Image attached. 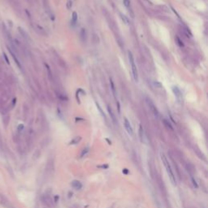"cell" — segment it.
<instances>
[{"instance_id": "19", "label": "cell", "mask_w": 208, "mask_h": 208, "mask_svg": "<svg viewBox=\"0 0 208 208\" xmlns=\"http://www.w3.org/2000/svg\"><path fill=\"white\" fill-rule=\"evenodd\" d=\"M123 3H124V5L128 9L130 8V1H129V0H124Z\"/></svg>"}, {"instance_id": "23", "label": "cell", "mask_w": 208, "mask_h": 208, "mask_svg": "<svg viewBox=\"0 0 208 208\" xmlns=\"http://www.w3.org/2000/svg\"><path fill=\"white\" fill-rule=\"evenodd\" d=\"M45 66H46V67L47 71H48V74H49V76H50V77H51V69H50V67H49V65L47 64V63H45Z\"/></svg>"}, {"instance_id": "11", "label": "cell", "mask_w": 208, "mask_h": 208, "mask_svg": "<svg viewBox=\"0 0 208 208\" xmlns=\"http://www.w3.org/2000/svg\"><path fill=\"white\" fill-rule=\"evenodd\" d=\"M139 137H140V141L141 142L144 141V129L141 125H140L139 127Z\"/></svg>"}, {"instance_id": "27", "label": "cell", "mask_w": 208, "mask_h": 208, "mask_svg": "<svg viewBox=\"0 0 208 208\" xmlns=\"http://www.w3.org/2000/svg\"><path fill=\"white\" fill-rule=\"evenodd\" d=\"M122 172H123V173H124V174H125V175H128V174H129V170H128L127 168H124Z\"/></svg>"}, {"instance_id": "28", "label": "cell", "mask_w": 208, "mask_h": 208, "mask_svg": "<svg viewBox=\"0 0 208 208\" xmlns=\"http://www.w3.org/2000/svg\"><path fill=\"white\" fill-rule=\"evenodd\" d=\"M116 104H117V107H118V112H119V113H120V106H119V102H116Z\"/></svg>"}, {"instance_id": "20", "label": "cell", "mask_w": 208, "mask_h": 208, "mask_svg": "<svg viewBox=\"0 0 208 208\" xmlns=\"http://www.w3.org/2000/svg\"><path fill=\"white\" fill-rule=\"evenodd\" d=\"M81 38H82V39H85V36H86V34H85V28H82L81 29Z\"/></svg>"}, {"instance_id": "1", "label": "cell", "mask_w": 208, "mask_h": 208, "mask_svg": "<svg viewBox=\"0 0 208 208\" xmlns=\"http://www.w3.org/2000/svg\"><path fill=\"white\" fill-rule=\"evenodd\" d=\"M161 158H162L163 162V164H164V166H165L166 169H167V172H168V175H169L171 181H172V183L173 184V185H176V179H175L174 174H173V172H172V168H171L169 163H168V159H167V158L165 157V155H164L163 154H161Z\"/></svg>"}, {"instance_id": "26", "label": "cell", "mask_w": 208, "mask_h": 208, "mask_svg": "<svg viewBox=\"0 0 208 208\" xmlns=\"http://www.w3.org/2000/svg\"><path fill=\"white\" fill-rule=\"evenodd\" d=\"M23 129H24V125L22 124H19V126H18V130L20 132V131L23 130Z\"/></svg>"}, {"instance_id": "21", "label": "cell", "mask_w": 208, "mask_h": 208, "mask_svg": "<svg viewBox=\"0 0 208 208\" xmlns=\"http://www.w3.org/2000/svg\"><path fill=\"white\" fill-rule=\"evenodd\" d=\"M72 6H73V2H72L71 0H68V1H67V9H71Z\"/></svg>"}, {"instance_id": "14", "label": "cell", "mask_w": 208, "mask_h": 208, "mask_svg": "<svg viewBox=\"0 0 208 208\" xmlns=\"http://www.w3.org/2000/svg\"><path fill=\"white\" fill-rule=\"evenodd\" d=\"M95 104H96V107H97V108H98V110L99 111V112L101 113V115H102V117H104V118H106V116H105L104 112H102V108H101L100 105L98 104V102H95Z\"/></svg>"}, {"instance_id": "31", "label": "cell", "mask_w": 208, "mask_h": 208, "mask_svg": "<svg viewBox=\"0 0 208 208\" xmlns=\"http://www.w3.org/2000/svg\"><path fill=\"white\" fill-rule=\"evenodd\" d=\"M106 141H107L109 145H111V144H112V141H109V139H108V138H106Z\"/></svg>"}, {"instance_id": "2", "label": "cell", "mask_w": 208, "mask_h": 208, "mask_svg": "<svg viewBox=\"0 0 208 208\" xmlns=\"http://www.w3.org/2000/svg\"><path fill=\"white\" fill-rule=\"evenodd\" d=\"M172 91H173L175 96H176V98H177L178 102L180 103V102H182V100H183V97H182V93H181L180 89H179L177 86H173V87H172Z\"/></svg>"}, {"instance_id": "30", "label": "cell", "mask_w": 208, "mask_h": 208, "mask_svg": "<svg viewBox=\"0 0 208 208\" xmlns=\"http://www.w3.org/2000/svg\"><path fill=\"white\" fill-rule=\"evenodd\" d=\"M16 98H14V99H13V102H12V107H14V106H15V104H16Z\"/></svg>"}, {"instance_id": "13", "label": "cell", "mask_w": 208, "mask_h": 208, "mask_svg": "<svg viewBox=\"0 0 208 208\" xmlns=\"http://www.w3.org/2000/svg\"><path fill=\"white\" fill-rule=\"evenodd\" d=\"M120 18H121V20H122V21L124 22V23L126 24H129V19L127 18L126 16H124V14L120 13Z\"/></svg>"}, {"instance_id": "15", "label": "cell", "mask_w": 208, "mask_h": 208, "mask_svg": "<svg viewBox=\"0 0 208 208\" xmlns=\"http://www.w3.org/2000/svg\"><path fill=\"white\" fill-rule=\"evenodd\" d=\"M176 43H177V44H178V46H180V47H183V46H184V43H183V42L180 40V38H179L178 36H176Z\"/></svg>"}, {"instance_id": "9", "label": "cell", "mask_w": 208, "mask_h": 208, "mask_svg": "<svg viewBox=\"0 0 208 208\" xmlns=\"http://www.w3.org/2000/svg\"><path fill=\"white\" fill-rule=\"evenodd\" d=\"M110 85H111V89H112V94H113V96H114L115 98H116V87H115V84L113 82L112 79L111 78L110 79Z\"/></svg>"}, {"instance_id": "7", "label": "cell", "mask_w": 208, "mask_h": 208, "mask_svg": "<svg viewBox=\"0 0 208 208\" xmlns=\"http://www.w3.org/2000/svg\"><path fill=\"white\" fill-rule=\"evenodd\" d=\"M107 111H108V113H109V115H110L111 118H112V119L113 123H114L115 124H116V123H117V122H116V116H115V114H114V113H113L112 109L111 108V107H110V106H107Z\"/></svg>"}, {"instance_id": "18", "label": "cell", "mask_w": 208, "mask_h": 208, "mask_svg": "<svg viewBox=\"0 0 208 208\" xmlns=\"http://www.w3.org/2000/svg\"><path fill=\"white\" fill-rule=\"evenodd\" d=\"M81 137H76V138H74L73 140H72V141L71 142H70V144H77V143H78L80 141H81Z\"/></svg>"}, {"instance_id": "3", "label": "cell", "mask_w": 208, "mask_h": 208, "mask_svg": "<svg viewBox=\"0 0 208 208\" xmlns=\"http://www.w3.org/2000/svg\"><path fill=\"white\" fill-rule=\"evenodd\" d=\"M7 50H8V51H9L10 55H11L12 59H14V61H15L16 64L17 65V67H19V68H20V70H22V65H21V63H20V60H19V59H18V58H17V57H16V54H15V53H14V51H12L11 49L10 48L9 46H7Z\"/></svg>"}, {"instance_id": "5", "label": "cell", "mask_w": 208, "mask_h": 208, "mask_svg": "<svg viewBox=\"0 0 208 208\" xmlns=\"http://www.w3.org/2000/svg\"><path fill=\"white\" fill-rule=\"evenodd\" d=\"M124 127H125V129H126V131L128 132V133H129L130 136H133V128H132L130 123H129V119H128L127 118H124Z\"/></svg>"}, {"instance_id": "4", "label": "cell", "mask_w": 208, "mask_h": 208, "mask_svg": "<svg viewBox=\"0 0 208 208\" xmlns=\"http://www.w3.org/2000/svg\"><path fill=\"white\" fill-rule=\"evenodd\" d=\"M146 102H147V103L149 104L150 107V109H151L152 112H153L154 115L158 118V112L157 109H156V107H155V106H154V104L153 103V102H152V101L150 100V98H146Z\"/></svg>"}, {"instance_id": "22", "label": "cell", "mask_w": 208, "mask_h": 208, "mask_svg": "<svg viewBox=\"0 0 208 208\" xmlns=\"http://www.w3.org/2000/svg\"><path fill=\"white\" fill-rule=\"evenodd\" d=\"M3 58L5 59V60H6V63H7V64H10V62H9V59H8V58H7V55H6V53H3Z\"/></svg>"}, {"instance_id": "24", "label": "cell", "mask_w": 208, "mask_h": 208, "mask_svg": "<svg viewBox=\"0 0 208 208\" xmlns=\"http://www.w3.org/2000/svg\"><path fill=\"white\" fill-rule=\"evenodd\" d=\"M88 151H89V148H85V149H84V150H83V151H82L81 154V157H83V156H84V154H85L86 153H87Z\"/></svg>"}, {"instance_id": "10", "label": "cell", "mask_w": 208, "mask_h": 208, "mask_svg": "<svg viewBox=\"0 0 208 208\" xmlns=\"http://www.w3.org/2000/svg\"><path fill=\"white\" fill-rule=\"evenodd\" d=\"M18 31H19L20 34L22 35V37H23L24 38H25V39H29V37H28V34H27V33H26L25 31H24L22 28H20V27L18 28Z\"/></svg>"}, {"instance_id": "29", "label": "cell", "mask_w": 208, "mask_h": 208, "mask_svg": "<svg viewBox=\"0 0 208 208\" xmlns=\"http://www.w3.org/2000/svg\"><path fill=\"white\" fill-rule=\"evenodd\" d=\"M98 168H108V165H102V166H98Z\"/></svg>"}, {"instance_id": "6", "label": "cell", "mask_w": 208, "mask_h": 208, "mask_svg": "<svg viewBox=\"0 0 208 208\" xmlns=\"http://www.w3.org/2000/svg\"><path fill=\"white\" fill-rule=\"evenodd\" d=\"M131 67H132V73H133V79H134V81L136 82H138V73H137V67H136L134 63H131Z\"/></svg>"}, {"instance_id": "25", "label": "cell", "mask_w": 208, "mask_h": 208, "mask_svg": "<svg viewBox=\"0 0 208 208\" xmlns=\"http://www.w3.org/2000/svg\"><path fill=\"white\" fill-rule=\"evenodd\" d=\"M191 179H192V182H193V185H194V187H195V188H197V187H198V185H197V182H196V181H195V180H194V179H193V177H191Z\"/></svg>"}, {"instance_id": "16", "label": "cell", "mask_w": 208, "mask_h": 208, "mask_svg": "<svg viewBox=\"0 0 208 208\" xmlns=\"http://www.w3.org/2000/svg\"><path fill=\"white\" fill-rule=\"evenodd\" d=\"M163 123H164V124L166 125L167 126V128H168V129H170L171 130H173V128H172V124H171L168 122V120H167V119H163Z\"/></svg>"}, {"instance_id": "8", "label": "cell", "mask_w": 208, "mask_h": 208, "mask_svg": "<svg viewBox=\"0 0 208 208\" xmlns=\"http://www.w3.org/2000/svg\"><path fill=\"white\" fill-rule=\"evenodd\" d=\"M72 186L76 189H81L82 188L81 183L78 180H73V182H72Z\"/></svg>"}, {"instance_id": "12", "label": "cell", "mask_w": 208, "mask_h": 208, "mask_svg": "<svg viewBox=\"0 0 208 208\" xmlns=\"http://www.w3.org/2000/svg\"><path fill=\"white\" fill-rule=\"evenodd\" d=\"M77 18H78L77 13L76 11H73V16H72V23H73V24H76L77 21Z\"/></svg>"}, {"instance_id": "17", "label": "cell", "mask_w": 208, "mask_h": 208, "mask_svg": "<svg viewBox=\"0 0 208 208\" xmlns=\"http://www.w3.org/2000/svg\"><path fill=\"white\" fill-rule=\"evenodd\" d=\"M129 62L130 63H134V58H133V55L132 54L131 51H129Z\"/></svg>"}]
</instances>
